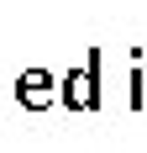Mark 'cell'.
<instances>
[{
    "label": "cell",
    "instance_id": "6da1fadb",
    "mask_svg": "<svg viewBox=\"0 0 147 153\" xmlns=\"http://www.w3.org/2000/svg\"><path fill=\"white\" fill-rule=\"evenodd\" d=\"M53 106L68 111H100V48L84 53V69H68L53 90Z\"/></svg>",
    "mask_w": 147,
    "mask_h": 153
},
{
    "label": "cell",
    "instance_id": "3957f363",
    "mask_svg": "<svg viewBox=\"0 0 147 153\" xmlns=\"http://www.w3.org/2000/svg\"><path fill=\"white\" fill-rule=\"evenodd\" d=\"M132 106L147 111V69H132Z\"/></svg>",
    "mask_w": 147,
    "mask_h": 153
},
{
    "label": "cell",
    "instance_id": "7a4b0ae2",
    "mask_svg": "<svg viewBox=\"0 0 147 153\" xmlns=\"http://www.w3.org/2000/svg\"><path fill=\"white\" fill-rule=\"evenodd\" d=\"M11 90H16V106L21 111H47L53 106V90H58V74H47V69H21Z\"/></svg>",
    "mask_w": 147,
    "mask_h": 153
}]
</instances>
